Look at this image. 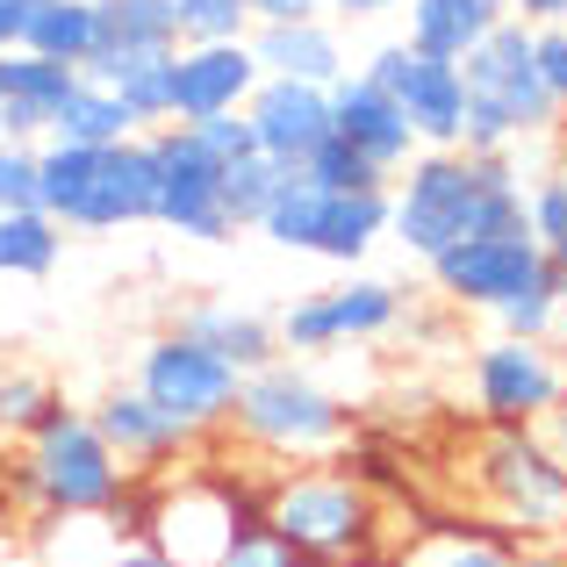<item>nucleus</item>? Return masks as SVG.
I'll return each mask as SVG.
<instances>
[{"instance_id":"1","label":"nucleus","mask_w":567,"mask_h":567,"mask_svg":"<svg viewBox=\"0 0 567 567\" xmlns=\"http://www.w3.org/2000/svg\"><path fill=\"white\" fill-rule=\"evenodd\" d=\"M525 158L517 152H416L388 181V237L410 259H439L445 245L482 230H517L525 216Z\"/></svg>"},{"instance_id":"2","label":"nucleus","mask_w":567,"mask_h":567,"mask_svg":"<svg viewBox=\"0 0 567 567\" xmlns=\"http://www.w3.org/2000/svg\"><path fill=\"white\" fill-rule=\"evenodd\" d=\"M37 208L58 216L65 230H130V223H152V208H158L152 144L144 137H123V144L43 137L37 144Z\"/></svg>"},{"instance_id":"3","label":"nucleus","mask_w":567,"mask_h":567,"mask_svg":"<svg viewBox=\"0 0 567 567\" xmlns=\"http://www.w3.org/2000/svg\"><path fill=\"white\" fill-rule=\"evenodd\" d=\"M460 80H467V130H460V152H517V144H539L567 123V109L546 94L539 58H532V22H496L467 58H460Z\"/></svg>"},{"instance_id":"4","label":"nucleus","mask_w":567,"mask_h":567,"mask_svg":"<svg viewBox=\"0 0 567 567\" xmlns=\"http://www.w3.org/2000/svg\"><path fill=\"white\" fill-rule=\"evenodd\" d=\"M259 525L317 567H338L381 546V503L346 467H288L259 488Z\"/></svg>"},{"instance_id":"5","label":"nucleus","mask_w":567,"mask_h":567,"mask_svg":"<svg viewBox=\"0 0 567 567\" xmlns=\"http://www.w3.org/2000/svg\"><path fill=\"white\" fill-rule=\"evenodd\" d=\"M123 482H130V467L94 431V416L72 410V402H58V410L22 439L14 488H22L43 517H109L115 496H123Z\"/></svg>"},{"instance_id":"6","label":"nucleus","mask_w":567,"mask_h":567,"mask_svg":"<svg viewBox=\"0 0 567 567\" xmlns=\"http://www.w3.org/2000/svg\"><path fill=\"white\" fill-rule=\"evenodd\" d=\"M230 431L245 445H259V453H274V460H317L352 431V410L309 374V367L266 360V367L245 374V388H237Z\"/></svg>"},{"instance_id":"7","label":"nucleus","mask_w":567,"mask_h":567,"mask_svg":"<svg viewBox=\"0 0 567 567\" xmlns=\"http://www.w3.org/2000/svg\"><path fill=\"white\" fill-rule=\"evenodd\" d=\"M474 488L511 532H532V539L567 532V460L539 439V424H488L474 453Z\"/></svg>"},{"instance_id":"8","label":"nucleus","mask_w":567,"mask_h":567,"mask_svg":"<svg viewBox=\"0 0 567 567\" xmlns=\"http://www.w3.org/2000/svg\"><path fill=\"white\" fill-rule=\"evenodd\" d=\"M245 525H259V511H245L237 482L187 474V482H166L152 503H144L137 532H144V546H152L166 567H216Z\"/></svg>"},{"instance_id":"9","label":"nucleus","mask_w":567,"mask_h":567,"mask_svg":"<svg viewBox=\"0 0 567 567\" xmlns=\"http://www.w3.org/2000/svg\"><path fill=\"white\" fill-rule=\"evenodd\" d=\"M137 388L173 416V424H187L194 439H202V431H223V424H230L245 374H237L223 352H208L202 338H187L181 323H173V331H158L152 346L137 352Z\"/></svg>"},{"instance_id":"10","label":"nucleus","mask_w":567,"mask_h":567,"mask_svg":"<svg viewBox=\"0 0 567 567\" xmlns=\"http://www.w3.org/2000/svg\"><path fill=\"white\" fill-rule=\"evenodd\" d=\"M424 266H431V280H439L445 302H453V309H482V317L511 309L525 288H539V280L554 274V259L539 251L532 223H517V230L460 237V245H445L439 259H424Z\"/></svg>"},{"instance_id":"11","label":"nucleus","mask_w":567,"mask_h":567,"mask_svg":"<svg viewBox=\"0 0 567 567\" xmlns=\"http://www.w3.org/2000/svg\"><path fill=\"white\" fill-rule=\"evenodd\" d=\"M144 144H152V166H158L152 223L187 237V245H230L237 223L223 208V166L202 152V137L187 123H158V130H144Z\"/></svg>"},{"instance_id":"12","label":"nucleus","mask_w":567,"mask_h":567,"mask_svg":"<svg viewBox=\"0 0 567 567\" xmlns=\"http://www.w3.org/2000/svg\"><path fill=\"white\" fill-rule=\"evenodd\" d=\"M467 381H474V410H482L488 424H546L567 395V360L546 338L496 331L488 346H474Z\"/></svg>"},{"instance_id":"13","label":"nucleus","mask_w":567,"mask_h":567,"mask_svg":"<svg viewBox=\"0 0 567 567\" xmlns=\"http://www.w3.org/2000/svg\"><path fill=\"white\" fill-rule=\"evenodd\" d=\"M367 80H381L395 94V109L410 115L416 152H453L460 130H467V80H460V58H431L416 43H381L367 51Z\"/></svg>"},{"instance_id":"14","label":"nucleus","mask_w":567,"mask_h":567,"mask_svg":"<svg viewBox=\"0 0 567 567\" xmlns=\"http://www.w3.org/2000/svg\"><path fill=\"white\" fill-rule=\"evenodd\" d=\"M402 323V295L374 274H352L338 288L295 295L288 309L274 317L280 352H331V346H360V338H381Z\"/></svg>"},{"instance_id":"15","label":"nucleus","mask_w":567,"mask_h":567,"mask_svg":"<svg viewBox=\"0 0 567 567\" xmlns=\"http://www.w3.org/2000/svg\"><path fill=\"white\" fill-rule=\"evenodd\" d=\"M245 123L251 144H259L274 166H309L323 137H331V86H309V80H259L245 101Z\"/></svg>"},{"instance_id":"16","label":"nucleus","mask_w":567,"mask_h":567,"mask_svg":"<svg viewBox=\"0 0 567 567\" xmlns=\"http://www.w3.org/2000/svg\"><path fill=\"white\" fill-rule=\"evenodd\" d=\"M259 58H251L245 37L230 43H181L173 58V123H202V115H230L251 101L259 86Z\"/></svg>"},{"instance_id":"17","label":"nucleus","mask_w":567,"mask_h":567,"mask_svg":"<svg viewBox=\"0 0 567 567\" xmlns=\"http://www.w3.org/2000/svg\"><path fill=\"white\" fill-rule=\"evenodd\" d=\"M331 137H346L360 158H374L388 181H395V173L416 158V130H410V115H402V109H395V94H388L381 80H367L360 65H352L346 80L331 86Z\"/></svg>"},{"instance_id":"18","label":"nucleus","mask_w":567,"mask_h":567,"mask_svg":"<svg viewBox=\"0 0 567 567\" xmlns=\"http://www.w3.org/2000/svg\"><path fill=\"white\" fill-rule=\"evenodd\" d=\"M173 58H181V43H101L80 72L94 86H109L144 130H158L173 123Z\"/></svg>"},{"instance_id":"19","label":"nucleus","mask_w":567,"mask_h":567,"mask_svg":"<svg viewBox=\"0 0 567 567\" xmlns=\"http://www.w3.org/2000/svg\"><path fill=\"white\" fill-rule=\"evenodd\" d=\"M86 416H94V431L115 445V460H123V467H166V460H181L187 445H194V431L173 424V416L158 410L144 388H109V395H101Z\"/></svg>"},{"instance_id":"20","label":"nucleus","mask_w":567,"mask_h":567,"mask_svg":"<svg viewBox=\"0 0 567 567\" xmlns=\"http://www.w3.org/2000/svg\"><path fill=\"white\" fill-rule=\"evenodd\" d=\"M251 58H259L266 80H309V86H338L352 72L346 37L331 22H251Z\"/></svg>"},{"instance_id":"21","label":"nucleus","mask_w":567,"mask_h":567,"mask_svg":"<svg viewBox=\"0 0 567 567\" xmlns=\"http://www.w3.org/2000/svg\"><path fill=\"white\" fill-rule=\"evenodd\" d=\"M72 86H80V65H58V58H43V51L8 43V51H0V109H8V137L43 144L51 109L72 94Z\"/></svg>"},{"instance_id":"22","label":"nucleus","mask_w":567,"mask_h":567,"mask_svg":"<svg viewBox=\"0 0 567 567\" xmlns=\"http://www.w3.org/2000/svg\"><path fill=\"white\" fill-rule=\"evenodd\" d=\"M402 22H410L402 43L431 58H467L496 22H511V0H402Z\"/></svg>"},{"instance_id":"23","label":"nucleus","mask_w":567,"mask_h":567,"mask_svg":"<svg viewBox=\"0 0 567 567\" xmlns=\"http://www.w3.org/2000/svg\"><path fill=\"white\" fill-rule=\"evenodd\" d=\"M181 331L202 338L208 352H223L237 374H251V367L280 360L274 317H259V309H237V302H187V309H181Z\"/></svg>"},{"instance_id":"24","label":"nucleus","mask_w":567,"mask_h":567,"mask_svg":"<svg viewBox=\"0 0 567 567\" xmlns=\"http://www.w3.org/2000/svg\"><path fill=\"white\" fill-rule=\"evenodd\" d=\"M381 237H388V187H331V202H323V230H317V259L360 266Z\"/></svg>"},{"instance_id":"25","label":"nucleus","mask_w":567,"mask_h":567,"mask_svg":"<svg viewBox=\"0 0 567 567\" xmlns=\"http://www.w3.org/2000/svg\"><path fill=\"white\" fill-rule=\"evenodd\" d=\"M22 51H43L58 65H86L101 51V0H29Z\"/></svg>"},{"instance_id":"26","label":"nucleus","mask_w":567,"mask_h":567,"mask_svg":"<svg viewBox=\"0 0 567 567\" xmlns=\"http://www.w3.org/2000/svg\"><path fill=\"white\" fill-rule=\"evenodd\" d=\"M43 137H65V144H123V137H144V123L109 94V86H94L80 72V86H72V94L51 109V130H43Z\"/></svg>"},{"instance_id":"27","label":"nucleus","mask_w":567,"mask_h":567,"mask_svg":"<svg viewBox=\"0 0 567 567\" xmlns=\"http://www.w3.org/2000/svg\"><path fill=\"white\" fill-rule=\"evenodd\" d=\"M323 202H331V187H323V181H309L302 166H295V173H280L274 202H266V216H259V237H266V245H280V251H309V259H317Z\"/></svg>"},{"instance_id":"28","label":"nucleus","mask_w":567,"mask_h":567,"mask_svg":"<svg viewBox=\"0 0 567 567\" xmlns=\"http://www.w3.org/2000/svg\"><path fill=\"white\" fill-rule=\"evenodd\" d=\"M65 251V223L43 208H0V280H43Z\"/></svg>"},{"instance_id":"29","label":"nucleus","mask_w":567,"mask_h":567,"mask_svg":"<svg viewBox=\"0 0 567 567\" xmlns=\"http://www.w3.org/2000/svg\"><path fill=\"white\" fill-rule=\"evenodd\" d=\"M280 173H288V166H274L266 152H245V158L223 166V208H230L237 230H259V216H266V202H274Z\"/></svg>"},{"instance_id":"30","label":"nucleus","mask_w":567,"mask_h":567,"mask_svg":"<svg viewBox=\"0 0 567 567\" xmlns=\"http://www.w3.org/2000/svg\"><path fill=\"white\" fill-rule=\"evenodd\" d=\"M101 43H181L173 0H101Z\"/></svg>"},{"instance_id":"31","label":"nucleus","mask_w":567,"mask_h":567,"mask_svg":"<svg viewBox=\"0 0 567 567\" xmlns=\"http://www.w3.org/2000/svg\"><path fill=\"white\" fill-rule=\"evenodd\" d=\"M525 216H532V237H539V251L567 274V166H539V173H532Z\"/></svg>"},{"instance_id":"32","label":"nucleus","mask_w":567,"mask_h":567,"mask_svg":"<svg viewBox=\"0 0 567 567\" xmlns=\"http://www.w3.org/2000/svg\"><path fill=\"white\" fill-rule=\"evenodd\" d=\"M58 402H65V395H58L43 374H29V367H0V439H29Z\"/></svg>"},{"instance_id":"33","label":"nucleus","mask_w":567,"mask_h":567,"mask_svg":"<svg viewBox=\"0 0 567 567\" xmlns=\"http://www.w3.org/2000/svg\"><path fill=\"white\" fill-rule=\"evenodd\" d=\"M402 567H517V554H503L482 532H431L402 554Z\"/></svg>"},{"instance_id":"34","label":"nucleus","mask_w":567,"mask_h":567,"mask_svg":"<svg viewBox=\"0 0 567 567\" xmlns=\"http://www.w3.org/2000/svg\"><path fill=\"white\" fill-rule=\"evenodd\" d=\"M173 8H181V43L251 37V8H245V0H173Z\"/></svg>"},{"instance_id":"35","label":"nucleus","mask_w":567,"mask_h":567,"mask_svg":"<svg viewBox=\"0 0 567 567\" xmlns=\"http://www.w3.org/2000/svg\"><path fill=\"white\" fill-rule=\"evenodd\" d=\"M560 295H567V274L554 266V274H546L539 288H525L511 309H496V331H511V338H546V331H554V309H560Z\"/></svg>"},{"instance_id":"36","label":"nucleus","mask_w":567,"mask_h":567,"mask_svg":"<svg viewBox=\"0 0 567 567\" xmlns=\"http://www.w3.org/2000/svg\"><path fill=\"white\" fill-rule=\"evenodd\" d=\"M309 181H323V187H388V173L374 166V158H360L346 137H323L317 152H309Z\"/></svg>"},{"instance_id":"37","label":"nucleus","mask_w":567,"mask_h":567,"mask_svg":"<svg viewBox=\"0 0 567 567\" xmlns=\"http://www.w3.org/2000/svg\"><path fill=\"white\" fill-rule=\"evenodd\" d=\"M216 567H317V560H309V554H295L288 539H274L266 525H245V532L230 539V554H223Z\"/></svg>"},{"instance_id":"38","label":"nucleus","mask_w":567,"mask_h":567,"mask_svg":"<svg viewBox=\"0 0 567 567\" xmlns=\"http://www.w3.org/2000/svg\"><path fill=\"white\" fill-rule=\"evenodd\" d=\"M0 208H37V144L0 137Z\"/></svg>"},{"instance_id":"39","label":"nucleus","mask_w":567,"mask_h":567,"mask_svg":"<svg viewBox=\"0 0 567 567\" xmlns=\"http://www.w3.org/2000/svg\"><path fill=\"white\" fill-rule=\"evenodd\" d=\"M187 130L202 137V152L216 158V166H230V158L259 152V144H251V123H245V109H230V115H202V123H187Z\"/></svg>"},{"instance_id":"40","label":"nucleus","mask_w":567,"mask_h":567,"mask_svg":"<svg viewBox=\"0 0 567 567\" xmlns=\"http://www.w3.org/2000/svg\"><path fill=\"white\" fill-rule=\"evenodd\" d=\"M532 58H539V80H546V94L567 109V22H546V29H532Z\"/></svg>"},{"instance_id":"41","label":"nucleus","mask_w":567,"mask_h":567,"mask_svg":"<svg viewBox=\"0 0 567 567\" xmlns=\"http://www.w3.org/2000/svg\"><path fill=\"white\" fill-rule=\"evenodd\" d=\"M251 22H317L323 0H245Z\"/></svg>"},{"instance_id":"42","label":"nucleus","mask_w":567,"mask_h":567,"mask_svg":"<svg viewBox=\"0 0 567 567\" xmlns=\"http://www.w3.org/2000/svg\"><path fill=\"white\" fill-rule=\"evenodd\" d=\"M402 0H323V14H346V22H381V14H395Z\"/></svg>"},{"instance_id":"43","label":"nucleus","mask_w":567,"mask_h":567,"mask_svg":"<svg viewBox=\"0 0 567 567\" xmlns=\"http://www.w3.org/2000/svg\"><path fill=\"white\" fill-rule=\"evenodd\" d=\"M511 14L532 22V29H546V22H567V0H511Z\"/></svg>"},{"instance_id":"44","label":"nucleus","mask_w":567,"mask_h":567,"mask_svg":"<svg viewBox=\"0 0 567 567\" xmlns=\"http://www.w3.org/2000/svg\"><path fill=\"white\" fill-rule=\"evenodd\" d=\"M22 14H29V0H0V51L22 43Z\"/></svg>"},{"instance_id":"45","label":"nucleus","mask_w":567,"mask_h":567,"mask_svg":"<svg viewBox=\"0 0 567 567\" xmlns=\"http://www.w3.org/2000/svg\"><path fill=\"white\" fill-rule=\"evenodd\" d=\"M101 567H166V560H158L152 546H115V554L101 560Z\"/></svg>"},{"instance_id":"46","label":"nucleus","mask_w":567,"mask_h":567,"mask_svg":"<svg viewBox=\"0 0 567 567\" xmlns=\"http://www.w3.org/2000/svg\"><path fill=\"white\" fill-rule=\"evenodd\" d=\"M546 445H554V453L567 460V395H560V410L546 416Z\"/></svg>"},{"instance_id":"47","label":"nucleus","mask_w":567,"mask_h":567,"mask_svg":"<svg viewBox=\"0 0 567 567\" xmlns=\"http://www.w3.org/2000/svg\"><path fill=\"white\" fill-rule=\"evenodd\" d=\"M338 567H402V560H388L381 546H374V554H352V560H338Z\"/></svg>"},{"instance_id":"48","label":"nucleus","mask_w":567,"mask_h":567,"mask_svg":"<svg viewBox=\"0 0 567 567\" xmlns=\"http://www.w3.org/2000/svg\"><path fill=\"white\" fill-rule=\"evenodd\" d=\"M0 567H43L37 554H8V546H0Z\"/></svg>"},{"instance_id":"49","label":"nucleus","mask_w":567,"mask_h":567,"mask_svg":"<svg viewBox=\"0 0 567 567\" xmlns=\"http://www.w3.org/2000/svg\"><path fill=\"white\" fill-rule=\"evenodd\" d=\"M517 567H567V560H560V554H525Z\"/></svg>"},{"instance_id":"50","label":"nucleus","mask_w":567,"mask_h":567,"mask_svg":"<svg viewBox=\"0 0 567 567\" xmlns=\"http://www.w3.org/2000/svg\"><path fill=\"white\" fill-rule=\"evenodd\" d=\"M0 137H8V109H0Z\"/></svg>"}]
</instances>
